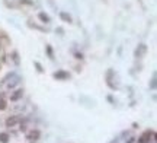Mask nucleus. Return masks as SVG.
I'll return each mask as SVG.
<instances>
[{"label":"nucleus","instance_id":"1","mask_svg":"<svg viewBox=\"0 0 157 143\" xmlns=\"http://www.w3.org/2000/svg\"><path fill=\"white\" fill-rule=\"evenodd\" d=\"M39 137H41V132H39L38 128H32V130H29L25 135V139L29 140V142H35V140H38Z\"/></svg>","mask_w":157,"mask_h":143},{"label":"nucleus","instance_id":"2","mask_svg":"<svg viewBox=\"0 0 157 143\" xmlns=\"http://www.w3.org/2000/svg\"><path fill=\"white\" fill-rule=\"evenodd\" d=\"M22 121V117H19V115H13V117H9L6 120V126L8 127H13L16 126L17 123H20Z\"/></svg>","mask_w":157,"mask_h":143},{"label":"nucleus","instance_id":"3","mask_svg":"<svg viewBox=\"0 0 157 143\" xmlns=\"http://www.w3.org/2000/svg\"><path fill=\"white\" fill-rule=\"evenodd\" d=\"M52 76H54L55 79H58V80H66V79L70 77V73L66 72V70H58V72H55Z\"/></svg>","mask_w":157,"mask_h":143},{"label":"nucleus","instance_id":"4","mask_svg":"<svg viewBox=\"0 0 157 143\" xmlns=\"http://www.w3.org/2000/svg\"><path fill=\"white\" fill-rule=\"evenodd\" d=\"M22 96H24V89H17V91H15V92L10 95V101L16 102V101H19Z\"/></svg>","mask_w":157,"mask_h":143},{"label":"nucleus","instance_id":"5","mask_svg":"<svg viewBox=\"0 0 157 143\" xmlns=\"http://www.w3.org/2000/svg\"><path fill=\"white\" fill-rule=\"evenodd\" d=\"M60 18H61V21H64L67 24H71L73 22V18L70 16L68 13H66V12H60Z\"/></svg>","mask_w":157,"mask_h":143},{"label":"nucleus","instance_id":"6","mask_svg":"<svg viewBox=\"0 0 157 143\" xmlns=\"http://www.w3.org/2000/svg\"><path fill=\"white\" fill-rule=\"evenodd\" d=\"M146 51H147V45L141 44V45H138V48L135 50V56H137V57H141V56H143Z\"/></svg>","mask_w":157,"mask_h":143},{"label":"nucleus","instance_id":"7","mask_svg":"<svg viewBox=\"0 0 157 143\" xmlns=\"http://www.w3.org/2000/svg\"><path fill=\"white\" fill-rule=\"evenodd\" d=\"M9 140H10V136H9V133H6V132H2V133H0V143H9Z\"/></svg>","mask_w":157,"mask_h":143},{"label":"nucleus","instance_id":"8","mask_svg":"<svg viewBox=\"0 0 157 143\" xmlns=\"http://www.w3.org/2000/svg\"><path fill=\"white\" fill-rule=\"evenodd\" d=\"M38 18H39V21H42L44 24H45V22L48 24V22H50V21H51V19H50V16H48L47 13H44V12H39V13H38Z\"/></svg>","mask_w":157,"mask_h":143},{"label":"nucleus","instance_id":"9","mask_svg":"<svg viewBox=\"0 0 157 143\" xmlns=\"http://www.w3.org/2000/svg\"><path fill=\"white\" fill-rule=\"evenodd\" d=\"M8 108V101L5 99V95H0V111Z\"/></svg>","mask_w":157,"mask_h":143},{"label":"nucleus","instance_id":"10","mask_svg":"<svg viewBox=\"0 0 157 143\" xmlns=\"http://www.w3.org/2000/svg\"><path fill=\"white\" fill-rule=\"evenodd\" d=\"M33 64H35V67L38 69V72H39V73H42V72H44V69H42V66L39 64V63H38V61H33Z\"/></svg>","mask_w":157,"mask_h":143},{"label":"nucleus","instance_id":"11","mask_svg":"<svg viewBox=\"0 0 157 143\" xmlns=\"http://www.w3.org/2000/svg\"><path fill=\"white\" fill-rule=\"evenodd\" d=\"M20 3L22 5H28V6H32L33 2H31V0H20Z\"/></svg>","mask_w":157,"mask_h":143},{"label":"nucleus","instance_id":"12","mask_svg":"<svg viewBox=\"0 0 157 143\" xmlns=\"http://www.w3.org/2000/svg\"><path fill=\"white\" fill-rule=\"evenodd\" d=\"M150 88H151V89H154V88H156V76H153V80H151V85H150Z\"/></svg>","mask_w":157,"mask_h":143},{"label":"nucleus","instance_id":"13","mask_svg":"<svg viewBox=\"0 0 157 143\" xmlns=\"http://www.w3.org/2000/svg\"><path fill=\"white\" fill-rule=\"evenodd\" d=\"M47 53H48V56L52 59V50H51V45H47Z\"/></svg>","mask_w":157,"mask_h":143},{"label":"nucleus","instance_id":"14","mask_svg":"<svg viewBox=\"0 0 157 143\" xmlns=\"http://www.w3.org/2000/svg\"><path fill=\"white\" fill-rule=\"evenodd\" d=\"M13 57H15V63H16V64H19V59H17V53H13Z\"/></svg>","mask_w":157,"mask_h":143},{"label":"nucleus","instance_id":"15","mask_svg":"<svg viewBox=\"0 0 157 143\" xmlns=\"http://www.w3.org/2000/svg\"><path fill=\"white\" fill-rule=\"evenodd\" d=\"M76 57H77V60H82L83 59V54H79V53H77V54H76Z\"/></svg>","mask_w":157,"mask_h":143},{"label":"nucleus","instance_id":"16","mask_svg":"<svg viewBox=\"0 0 157 143\" xmlns=\"http://www.w3.org/2000/svg\"><path fill=\"white\" fill-rule=\"evenodd\" d=\"M134 140H135V139H134V137H131V139H130V140H128L127 143H134Z\"/></svg>","mask_w":157,"mask_h":143},{"label":"nucleus","instance_id":"17","mask_svg":"<svg viewBox=\"0 0 157 143\" xmlns=\"http://www.w3.org/2000/svg\"><path fill=\"white\" fill-rule=\"evenodd\" d=\"M29 143H35V142H29Z\"/></svg>","mask_w":157,"mask_h":143}]
</instances>
